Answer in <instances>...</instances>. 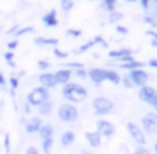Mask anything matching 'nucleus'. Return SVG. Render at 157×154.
I'll return each mask as SVG.
<instances>
[{
  "label": "nucleus",
  "instance_id": "nucleus-13",
  "mask_svg": "<svg viewBox=\"0 0 157 154\" xmlns=\"http://www.w3.org/2000/svg\"><path fill=\"white\" fill-rule=\"evenodd\" d=\"M73 78V71L68 68H61L58 69V71L54 73V80H56V85H66V83H69Z\"/></svg>",
  "mask_w": 157,
  "mask_h": 154
},
{
  "label": "nucleus",
  "instance_id": "nucleus-15",
  "mask_svg": "<svg viewBox=\"0 0 157 154\" xmlns=\"http://www.w3.org/2000/svg\"><path fill=\"white\" fill-rule=\"evenodd\" d=\"M42 24H44L46 27H56V26L59 24V21H58V12H56L54 9H51L49 12H46V14L42 15Z\"/></svg>",
  "mask_w": 157,
  "mask_h": 154
},
{
  "label": "nucleus",
  "instance_id": "nucleus-41",
  "mask_svg": "<svg viewBox=\"0 0 157 154\" xmlns=\"http://www.w3.org/2000/svg\"><path fill=\"white\" fill-rule=\"evenodd\" d=\"M69 68H73V69H81V68H85V66H83V63H69L68 65V69Z\"/></svg>",
  "mask_w": 157,
  "mask_h": 154
},
{
  "label": "nucleus",
  "instance_id": "nucleus-45",
  "mask_svg": "<svg viewBox=\"0 0 157 154\" xmlns=\"http://www.w3.org/2000/svg\"><path fill=\"white\" fill-rule=\"evenodd\" d=\"M5 83H7V80H5V76L0 73V86H5Z\"/></svg>",
  "mask_w": 157,
  "mask_h": 154
},
{
  "label": "nucleus",
  "instance_id": "nucleus-29",
  "mask_svg": "<svg viewBox=\"0 0 157 154\" xmlns=\"http://www.w3.org/2000/svg\"><path fill=\"white\" fill-rule=\"evenodd\" d=\"M73 75H75L76 78H79V80H86V78H88V71H86L85 68H81V69H75V71H73Z\"/></svg>",
  "mask_w": 157,
  "mask_h": 154
},
{
  "label": "nucleus",
  "instance_id": "nucleus-50",
  "mask_svg": "<svg viewBox=\"0 0 157 154\" xmlns=\"http://www.w3.org/2000/svg\"><path fill=\"white\" fill-rule=\"evenodd\" d=\"M150 2H152L154 5H157V0H150Z\"/></svg>",
  "mask_w": 157,
  "mask_h": 154
},
{
  "label": "nucleus",
  "instance_id": "nucleus-31",
  "mask_svg": "<svg viewBox=\"0 0 157 154\" xmlns=\"http://www.w3.org/2000/svg\"><path fill=\"white\" fill-rule=\"evenodd\" d=\"M49 66H51V63L46 61V59H39V61H37V68L41 69V71H48Z\"/></svg>",
  "mask_w": 157,
  "mask_h": 154
},
{
  "label": "nucleus",
  "instance_id": "nucleus-11",
  "mask_svg": "<svg viewBox=\"0 0 157 154\" xmlns=\"http://www.w3.org/2000/svg\"><path fill=\"white\" fill-rule=\"evenodd\" d=\"M37 81H39V86L46 90H51L56 86V80H54V73L51 71H42L41 75L37 76Z\"/></svg>",
  "mask_w": 157,
  "mask_h": 154
},
{
  "label": "nucleus",
  "instance_id": "nucleus-48",
  "mask_svg": "<svg viewBox=\"0 0 157 154\" xmlns=\"http://www.w3.org/2000/svg\"><path fill=\"white\" fill-rule=\"evenodd\" d=\"M123 2H127V4H133V2H137V0H123Z\"/></svg>",
  "mask_w": 157,
  "mask_h": 154
},
{
  "label": "nucleus",
  "instance_id": "nucleus-36",
  "mask_svg": "<svg viewBox=\"0 0 157 154\" xmlns=\"http://www.w3.org/2000/svg\"><path fill=\"white\" fill-rule=\"evenodd\" d=\"M4 59L9 63V66H14V53H12V51H7V53H5V54H4Z\"/></svg>",
  "mask_w": 157,
  "mask_h": 154
},
{
  "label": "nucleus",
  "instance_id": "nucleus-1",
  "mask_svg": "<svg viewBox=\"0 0 157 154\" xmlns=\"http://www.w3.org/2000/svg\"><path fill=\"white\" fill-rule=\"evenodd\" d=\"M61 95L64 100H68V103H79L88 98V90L83 85H79V83L69 81L66 85H63Z\"/></svg>",
  "mask_w": 157,
  "mask_h": 154
},
{
  "label": "nucleus",
  "instance_id": "nucleus-42",
  "mask_svg": "<svg viewBox=\"0 0 157 154\" xmlns=\"http://www.w3.org/2000/svg\"><path fill=\"white\" fill-rule=\"evenodd\" d=\"M17 46H19V41H17V39H14V41H10V42L7 44V48H9V51H14Z\"/></svg>",
  "mask_w": 157,
  "mask_h": 154
},
{
  "label": "nucleus",
  "instance_id": "nucleus-28",
  "mask_svg": "<svg viewBox=\"0 0 157 154\" xmlns=\"http://www.w3.org/2000/svg\"><path fill=\"white\" fill-rule=\"evenodd\" d=\"M2 147L5 149V154L10 152V136H9V134H5V136H4V140H2Z\"/></svg>",
  "mask_w": 157,
  "mask_h": 154
},
{
  "label": "nucleus",
  "instance_id": "nucleus-9",
  "mask_svg": "<svg viewBox=\"0 0 157 154\" xmlns=\"http://www.w3.org/2000/svg\"><path fill=\"white\" fill-rule=\"evenodd\" d=\"M108 56L112 59H118L120 63H127L130 59H133V49L130 48H120V49H112L108 53Z\"/></svg>",
  "mask_w": 157,
  "mask_h": 154
},
{
  "label": "nucleus",
  "instance_id": "nucleus-38",
  "mask_svg": "<svg viewBox=\"0 0 157 154\" xmlns=\"http://www.w3.org/2000/svg\"><path fill=\"white\" fill-rule=\"evenodd\" d=\"M120 83H122L125 88H133V85H132V81H130V78H128V75H125V76H122V80H120Z\"/></svg>",
  "mask_w": 157,
  "mask_h": 154
},
{
  "label": "nucleus",
  "instance_id": "nucleus-43",
  "mask_svg": "<svg viewBox=\"0 0 157 154\" xmlns=\"http://www.w3.org/2000/svg\"><path fill=\"white\" fill-rule=\"evenodd\" d=\"M145 66H150V68H157V59H155V58L149 59V61L145 63Z\"/></svg>",
  "mask_w": 157,
  "mask_h": 154
},
{
  "label": "nucleus",
  "instance_id": "nucleus-5",
  "mask_svg": "<svg viewBox=\"0 0 157 154\" xmlns=\"http://www.w3.org/2000/svg\"><path fill=\"white\" fill-rule=\"evenodd\" d=\"M140 127H142L144 134L149 136H157V113L155 112H147L140 120Z\"/></svg>",
  "mask_w": 157,
  "mask_h": 154
},
{
  "label": "nucleus",
  "instance_id": "nucleus-32",
  "mask_svg": "<svg viewBox=\"0 0 157 154\" xmlns=\"http://www.w3.org/2000/svg\"><path fill=\"white\" fill-rule=\"evenodd\" d=\"M66 34L69 36V38H81V29H68L66 31Z\"/></svg>",
  "mask_w": 157,
  "mask_h": 154
},
{
  "label": "nucleus",
  "instance_id": "nucleus-17",
  "mask_svg": "<svg viewBox=\"0 0 157 154\" xmlns=\"http://www.w3.org/2000/svg\"><path fill=\"white\" fill-rule=\"evenodd\" d=\"M59 140H61L63 147H69V146H73V142L76 140V134L73 132V130H64V132L61 134V137H59Z\"/></svg>",
  "mask_w": 157,
  "mask_h": 154
},
{
  "label": "nucleus",
  "instance_id": "nucleus-40",
  "mask_svg": "<svg viewBox=\"0 0 157 154\" xmlns=\"http://www.w3.org/2000/svg\"><path fill=\"white\" fill-rule=\"evenodd\" d=\"M25 154H39V149L36 146H29L27 149H25Z\"/></svg>",
  "mask_w": 157,
  "mask_h": 154
},
{
  "label": "nucleus",
  "instance_id": "nucleus-21",
  "mask_svg": "<svg viewBox=\"0 0 157 154\" xmlns=\"http://www.w3.org/2000/svg\"><path fill=\"white\" fill-rule=\"evenodd\" d=\"M34 44H37V46H58L59 44V41L56 38H36L34 39Z\"/></svg>",
  "mask_w": 157,
  "mask_h": 154
},
{
  "label": "nucleus",
  "instance_id": "nucleus-51",
  "mask_svg": "<svg viewBox=\"0 0 157 154\" xmlns=\"http://www.w3.org/2000/svg\"><path fill=\"white\" fill-rule=\"evenodd\" d=\"M154 17H155V21H157V10H155V12H154Z\"/></svg>",
  "mask_w": 157,
  "mask_h": 154
},
{
  "label": "nucleus",
  "instance_id": "nucleus-27",
  "mask_svg": "<svg viewBox=\"0 0 157 154\" xmlns=\"http://www.w3.org/2000/svg\"><path fill=\"white\" fill-rule=\"evenodd\" d=\"M144 22H145L147 26H150V27L157 29V21H155V17H154V15H149V14H147L145 17H144Z\"/></svg>",
  "mask_w": 157,
  "mask_h": 154
},
{
  "label": "nucleus",
  "instance_id": "nucleus-3",
  "mask_svg": "<svg viewBox=\"0 0 157 154\" xmlns=\"http://www.w3.org/2000/svg\"><path fill=\"white\" fill-rule=\"evenodd\" d=\"M49 100V90L42 88V86H36V88H32L31 92L27 93V97H25V103L31 107H36L37 109L39 105H42V103H46Z\"/></svg>",
  "mask_w": 157,
  "mask_h": 154
},
{
  "label": "nucleus",
  "instance_id": "nucleus-33",
  "mask_svg": "<svg viewBox=\"0 0 157 154\" xmlns=\"http://www.w3.org/2000/svg\"><path fill=\"white\" fill-rule=\"evenodd\" d=\"M132 154H152V152H150V151L147 149L145 146H137L135 149H133Z\"/></svg>",
  "mask_w": 157,
  "mask_h": 154
},
{
  "label": "nucleus",
  "instance_id": "nucleus-20",
  "mask_svg": "<svg viewBox=\"0 0 157 154\" xmlns=\"http://www.w3.org/2000/svg\"><path fill=\"white\" fill-rule=\"evenodd\" d=\"M120 80H122V76H120L115 69H106L105 68V81L112 83V85H120Z\"/></svg>",
  "mask_w": 157,
  "mask_h": 154
},
{
  "label": "nucleus",
  "instance_id": "nucleus-23",
  "mask_svg": "<svg viewBox=\"0 0 157 154\" xmlns=\"http://www.w3.org/2000/svg\"><path fill=\"white\" fill-rule=\"evenodd\" d=\"M122 19H123V14H122V12H118V10L110 12V15H108V22H110V24H120Z\"/></svg>",
  "mask_w": 157,
  "mask_h": 154
},
{
  "label": "nucleus",
  "instance_id": "nucleus-7",
  "mask_svg": "<svg viewBox=\"0 0 157 154\" xmlns=\"http://www.w3.org/2000/svg\"><path fill=\"white\" fill-rule=\"evenodd\" d=\"M96 132L100 134V136L103 137V139H112L113 136H115V124L113 122H110V120H106V119H100V120H96Z\"/></svg>",
  "mask_w": 157,
  "mask_h": 154
},
{
  "label": "nucleus",
  "instance_id": "nucleus-44",
  "mask_svg": "<svg viewBox=\"0 0 157 154\" xmlns=\"http://www.w3.org/2000/svg\"><path fill=\"white\" fill-rule=\"evenodd\" d=\"M147 34L152 36L154 41H157V29H149V31H147Z\"/></svg>",
  "mask_w": 157,
  "mask_h": 154
},
{
  "label": "nucleus",
  "instance_id": "nucleus-18",
  "mask_svg": "<svg viewBox=\"0 0 157 154\" xmlns=\"http://www.w3.org/2000/svg\"><path fill=\"white\" fill-rule=\"evenodd\" d=\"M145 66V63L144 61H139V59H130V61L127 63H120V68L122 69H127V71H132V69H139V68H144Z\"/></svg>",
  "mask_w": 157,
  "mask_h": 154
},
{
  "label": "nucleus",
  "instance_id": "nucleus-34",
  "mask_svg": "<svg viewBox=\"0 0 157 154\" xmlns=\"http://www.w3.org/2000/svg\"><path fill=\"white\" fill-rule=\"evenodd\" d=\"M29 32H34V27H24V29H19V31L15 32V38H21V36L29 34Z\"/></svg>",
  "mask_w": 157,
  "mask_h": 154
},
{
  "label": "nucleus",
  "instance_id": "nucleus-4",
  "mask_svg": "<svg viewBox=\"0 0 157 154\" xmlns=\"http://www.w3.org/2000/svg\"><path fill=\"white\" fill-rule=\"evenodd\" d=\"M58 119L61 120V122H64V124L76 122V120L79 119V110L76 109V105L66 102V103H63V105H59V109H58Z\"/></svg>",
  "mask_w": 157,
  "mask_h": 154
},
{
  "label": "nucleus",
  "instance_id": "nucleus-24",
  "mask_svg": "<svg viewBox=\"0 0 157 154\" xmlns=\"http://www.w3.org/2000/svg\"><path fill=\"white\" fill-rule=\"evenodd\" d=\"M37 110H39V115H49V113L52 112V103L48 100L46 103L39 105V107H37Z\"/></svg>",
  "mask_w": 157,
  "mask_h": 154
},
{
  "label": "nucleus",
  "instance_id": "nucleus-2",
  "mask_svg": "<svg viewBox=\"0 0 157 154\" xmlns=\"http://www.w3.org/2000/svg\"><path fill=\"white\" fill-rule=\"evenodd\" d=\"M91 107H93V112L98 117L110 115V113L115 110V103L110 98H106V97H95L93 102H91Z\"/></svg>",
  "mask_w": 157,
  "mask_h": 154
},
{
  "label": "nucleus",
  "instance_id": "nucleus-47",
  "mask_svg": "<svg viewBox=\"0 0 157 154\" xmlns=\"http://www.w3.org/2000/svg\"><path fill=\"white\" fill-rule=\"evenodd\" d=\"M79 154H95V152H93V151H81V152H79Z\"/></svg>",
  "mask_w": 157,
  "mask_h": 154
},
{
  "label": "nucleus",
  "instance_id": "nucleus-14",
  "mask_svg": "<svg viewBox=\"0 0 157 154\" xmlns=\"http://www.w3.org/2000/svg\"><path fill=\"white\" fill-rule=\"evenodd\" d=\"M85 139H86V142H88V146L91 147V149L100 147L103 142V137L100 136L96 130H88V132H85Z\"/></svg>",
  "mask_w": 157,
  "mask_h": 154
},
{
  "label": "nucleus",
  "instance_id": "nucleus-37",
  "mask_svg": "<svg viewBox=\"0 0 157 154\" xmlns=\"http://www.w3.org/2000/svg\"><path fill=\"white\" fill-rule=\"evenodd\" d=\"M9 85H10L12 90H17L19 88V78L17 76H10V78H9Z\"/></svg>",
  "mask_w": 157,
  "mask_h": 154
},
{
  "label": "nucleus",
  "instance_id": "nucleus-6",
  "mask_svg": "<svg viewBox=\"0 0 157 154\" xmlns=\"http://www.w3.org/2000/svg\"><path fill=\"white\" fill-rule=\"evenodd\" d=\"M125 129H127V132H128L130 139H132L135 144H139V146H145V144H147V136L144 134L142 127H140L139 124H135V122H127Z\"/></svg>",
  "mask_w": 157,
  "mask_h": 154
},
{
  "label": "nucleus",
  "instance_id": "nucleus-26",
  "mask_svg": "<svg viewBox=\"0 0 157 154\" xmlns=\"http://www.w3.org/2000/svg\"><path fill=\"white\" fill-rule=\"evenodd\" d=\"M117 2H118V0H101V4H103V9H105L106 12H113L117 9Z\"/></svg>",
  "mask_w": 157,
  "mask_h": 154
},
{
  "label": "nucleus",
  "instance_id": "nucleus-10",
  "mask_svg": "<svg viewBox=\"0 0 157 154\" xmlns=\"http://www.w3.org/2000/svg\"><path fill=\"white\" fill-rule=\"evenodd\" d=\"M155 97H157V90L154 88V86L145 85V86H140V88H139V98H140V102L147 103V105H152L154 100H155Z\"/></svg>",
  "mask_w": 157,
  "mask_h": 154
},
{
  "label": "nucleus",
  "instance_id": "nucleus-39",
  "mask_svg": "<svg viewBox=\"0 0 157 154\" xmlns=\"http://www.w3.org/2000/svg\"><path fill=\"white\" fill-rule=\"evenodd\" d=\"M118 34H128V29L125 27V26H122V24H117V29H115Z\"/></svg>",
  "mask_w": 157,
  "mask_h": 154
},
{
  "label": "nucleus",
  "instance_id": "nucleus-52",
  "mask_svg": "<svg viewBox=\"0 0 157 154\" xmlns=\"http://www.w3.org/2000/svg\"><path fill=\"white\" fill-rule=\"evenodd\" d=\"M90 2H93V0H90Z\"/></svg>",
  "mask_w": 157,
  "mask_h": 154
},
{
  "label": "nucleus",
  "instance_id": "nucleus-49",
  "mask_svg": "<svg viewBox=\"0 0 157 154\" xmlns=\"http://www.w3.org/2000/svg\"><path fill=\"white\" fill-rule=\"evenodd\" d=\"M154 152H155V154H157V142H155V144H154Z\"/></svg>",
  "mask_w": 157,
  "mask_h": 154
},
{
  "label": "nucleus",
  "instance_id": "nucleus-46",
  "mask_svg": "<svg viewBox=\"0 0 157 154\" xmlns=\"http://www.w3.org/2000/svg\"><path fill=\"white\" fill-rule=\"evenodd\" d=\"M150 107H152V109H154V112L157 113V97H155V100H154V103H152Z\"/></svg>",
  "mask_w": 157,
  "mask_h": 154
},
{
  "label": "nucleus",
  "instance_id": "nucleus-12",
  "mask_svg": "<svg viewBox=\"0 0 157 154\" xmlns=\"http://www.w3.org/2000/svg\"><path fill=\"white\" fill-rule=\"evenodd\" d=\"M88 78L91 80L93 85L100 86L101 83H105V68H91V69H88Z\"/></svg>",
  "mask_w": 157,
  "mask_h": 154
},
{
  "label": "nucleus",
  "instance_id": "nucleus-35",
  "mask_svg": "<svg viewBox=\"0 0 157 154\" xmlns=\"http://www.w3.org/2000/svg\"><path fill=\"white\" fill-rule=\"evenodd\" d=\"M137 2H139L140 7H142L145 12H149V10H150V5H152V2H150V0H137Z\"/></svg>",
  "mask_w": 157,
  "mask_h": 154
},
{
  "label": "nucleus",
  "instance_id": "nucleus-16",
  "mask_svg": "<svg viewBox=\"0 0 157 154\" xmlns=\"http://www.w3.org/2000/svg\"><path fill=\"white\" fill-rule=\"evenodd\" d=\"M42 125V120L39 119V117H32V119H29L27 122H25V132L27 134H37L39 129H41Z\"/></svg>",
  "mask_w": 157,
  "mask_h": 154
},
{
  "label": "nucleus",
  "instance_id": "nucleus-19",
  "mask_svg": "<svg viewBox=\"0 0 157 154\" xmlns=\"http://www.w3.org/2000/svg\"><path fill=\"white\" fill-rule=\"evenodd\" d=\"M39 137L42 139H51V137H54V127L51 125V124H42L41 129H39Z\"/></svg>",
  "mask_w": 157,
  "mask_h": 154
},
{
  "label": "nucleus",
  "instance_id": "nucleus-22",
  "mask_svg": "<svg viewBox=\"0 0 157 154\" xmlns=\"http://www.w3.org/2000/svg\"><path fill=\"white\" fill-rule=\"evenodd\" d=\"M52 144H54V137H51V139H42V140H41L42 152H44V154H51V151H52Z\"/></svg>",
  "mask_w": 157,
  "mask_h": 154
},
{
  "label": "nucleus",
  "instance_id": "nucleus-8",
  "mask_svg": "<svg viewBox=\"0 0 157 154\" xmlns=\"http://www.w3.org/2000/svg\"><path fill=\"white\" fill-rule=\"evenodd\" d=\"M128 78L130 81H132L133 86H137V88H140V86H145L147 81H149V73L145 71L144 68H139V69H132V71H128Z\"/></svg>",
  "mask_w": 157,
  "mask_h": 154
},
{
  "label": "nucleus",
  "instance_id": "nucleus-30",
  "mask_svg": "<svg viewBox=\"0 0 157 154\" xmlns=\"http://www.w3.org/2000/svg\"><path fill=\"white\" fill-rule=\"evenodd\" d=\"M52 53H54V56H56L58 59H66V58L69 56L68 51H61V49H58V48H54V51H52Z\"/></svg>",
  "mask_w": 157,
  "mask_h": 154
},
{
  "label": "nucleus",
  "instance_id": "nucleus-25",
  "mask_svg": "<svg viewBox=\"0 0 157 154\" xmlns=\"http://www.w3.org/2000/svg\"><path fill=\"white\" fill-rule=\"evenodd\" d=\"M59 7L63 12H71L75 7V0H59Z\"/></svg>",
  "mask_w": 157,
  "mask_h": 154
}]
</instances>
